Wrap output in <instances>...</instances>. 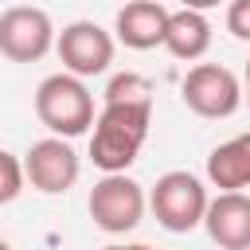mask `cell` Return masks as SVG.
Instances as JSON below:
<instances>
[{"mask_svg":"<svg viewBox=\"0 0 250 250\" xmlns=\"http://www.w3.org/2000/svg\"><path fill=\"white\" fill-rule=\"evenodd\" d=\"M148 98H152V86L141 74H117L105 86V102H148Z\"/></svg>","mask_w":250,"mask_h":250,"instance_id":"13","label":"cell"},{"mask_svg":"<svg viewBox=\"0 0 250 250\" xmlns=\"http://www.w3.org/2000/svg\"><path fill=\"white\" fill-rule=\"evenodd\" d=\"M35 117L62 141L82 137L90 125H98L94 117V94L86 90V82L78 74H51L39 82L35 90Z\"/></svg>","mask_w":250,"mask_h":250,"instance_id":"2","label":"cell"},{"mask_svg":"<svg viewBox=\"0 0 250 250\" xmlns=\"http://www.w3.org/2000/svg\"><path fill=\"white\" fill-rule=\"evenodd\" d=\"M55 23L43 8H8L0 16V51L12 62H39L55 47Z\"/></svg>","mask_w":250,"mask_h":250,"instance_id":"6","label":"cell"},{"mask_svg":"<svg viewBox=\"0 0 250 250\" xmlns=\"http://www.w3.org/2000/svg\"><path fill=\"white\" fill-rule=\"evenodd\" d=\"M168 20L172 12L160 4V0H129L121 12H117V39L133 51H148V47H164L168 39Z\"/></svg>","mask_w":250,"mask_h":250,"instance_id":"9","label":"cell"},{"mask_svg":"<svg viewBox=\"0 0 250 250\" xmlns=\"http://www.w3.org/2000/svg\"><path fill=\"white\" fill-rule=\"evenodd\" d=\"M0 172H4V184H0V203H12L20 191H23V176L27 168L20 164L16 152H0Z\"/></svg>","mask_w":250,"mask_h":250,"instance_id":"14","label":"cell"},{"mask_svg":"<svg viewBox=\"0 0 250 250\" xmlns=\"http://www.w3.org/2000/svg\"><path fill=\"white\" fill-rule=\"evenodd\" d=\"M23 168H27V180L35 191L43 195H62L78 184V172H82V160L78 152L70 148V141L62 137H43L27 148L23 156Z\"/></svg>","mask_w":250,"mask_h":250,"instance_id":"8","label":"cell"},{"mask_svg":"<svg viewBox=\"0 0 250 250\" xmlns=\"http://www.w3.org/2000/svg\"><path fill=\"white\" fill-rule=\"evenodd\" d=\"M148 207L156 215V223L168 234H188L207 219V188L199 184V176L191 172H164L148 195Z\"/></svg>","mask_w":250,"mask_h":250,"instance_id":"3","label":"cell"},{"mask_svg":"<svg viewBox=\"0 0 250 250\" xmlns=\"http://www.w3.org/2000/svg\"><path fill=\"white\" fill-rule=\"evenodd\" d=\"M102 250H152L148 242H113V246H102Z\"/></svg>","mask_w":250,"mask_h":250,"instance_id":"17","label":"cell"},{"mask_svg":"<svg viewBox=\"0 0 250 250\" xmlns=\"http://www.w3.org/2000/svg\"><path fill=\"white\" fill-rule=\"evenodd\" d=\"M55 47H59V59H62L66 74H78V78L105 74L109 62H113V35L105 27H98L94 20L66 23Z\"/></svg>","mask_w":250,"mask_h":250,"instance_id":"7","label":"cell"},{"mask_svg":"<svg viewBox=\"0 0 250 250\" xmlns=\"http://www.w3.org/2000/svg\"><path fill=\"white\" fill-rule=\"evenodd\" d=\"M180 98L191 113L219 121V117H230L242 105V82L234 78V70H227L219 62H199L180 82Z\"/></svg>","mask_w":250,"mask_h":250,"instance_id":"5","label":"cell"},{"mask_svg":"<svg viewBox=\"0 0 250 250\" xmlns=\"http://www.w3.org/2000/svg\"><path fill=\"white\" fill-rule=\"evenodd\" d=\"M227 31L242 43H250V0H230L227 8Z\"/></svg>","mask_w":250,"mask_h":250,"instance_id":"15","label":"cell"},{"mask_svg":"<svg viewBox=\"0 0 250 250\" xmlns=\"http://www.w3.org/2000/svg\"><path fill=\"white\" fill-rule=\"evenodd\" d=\"M148 125H152V98L148 102H105L90 137V160L109 176V172H125L145 141H148Z\"/></svg>","mask_w":250,"mask_h":250,"instance_id":"1","label":"cell"},{"mask_svg":"<svg viewBox=\"0 0 250 250\" xmlns=\"http://www.w3.org/2000/svg\"><path fill=\"white\" fill-rule=\"evenodd\" d=\"M207 180L223 191H242L250 188V133H238L223 145L211 148L207 156Z\"/></svg>","mask_w":250,"mask_h":250,"instance_id":"11","label":"cell"},{"mask_svg":"<svg viewBox=\"0 0 250 250\" xmlns=\"http://www.w3.org/2000/svg\"><path fill=\"white\" fill-rule=\"evenodd\" d=\"M246 98H250V59H246Z\"/></svg>","mask_w":250,"mask_h":250,"instance_id":"18","label":"cell"},{"mask_svg":"<svg viewBox=\"0 0 250 250\" xmlns=\"http://www.w3.org/2000/svg\"><path fill=\"white\" fill-rule=\"evenodd\" d=\"M184 8H191V12H207V8H215L219 0H180Z\"/></svg>","mask_w":250,"mask_h":250,"instance_id":"16","label":"cell"},{"mask_svg":"<svg viewBox=\"0 0 250 250\" xmlns=\"http://www.w3.org/2000/svg\"><path fill=\"white\" fill-rule=\"evenodd\" d=\"M207 234L223 250H250V195L242 191H219L203 219Z\"/></svg>","mask_w":250,"mask_h":250,"instance_id":"10","label":"cell"},{"mask_svg":"<svg viewBox=\"0 0 250 250\" xmlns=\"http://www.w3.org/2000/svg\"><path fill=\"white\" fill-rule=\"evenodd\" d=\"M164 47H168L172 59H184V62L203 59L207 47H211V23H207V16H203V12H191V8L172 12Z\"/></svg>","mask_w":250,"mask_h":250,"instance_id":"12","label":"cell"},{"mask_svg":"<svg viewBox=\"0 0 250 250\" xmlns=\"http://www.w3.org/2000/svg\"><path fill=\"white\" fill-rule=\"evenodd\" d=\"M90 219L98 230L105 234H129L141 227L145 219V188L125 176V172H109L90 188Z\"/></svg>","mask_w":250,"mask_h":250,"instance_id":"4","label":"cell"}]
</instances>
